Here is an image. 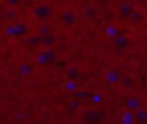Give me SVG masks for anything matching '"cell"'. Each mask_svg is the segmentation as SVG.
I'll return each instance as SVG.
<instances>
[{
	"label": "cell",
	"mask_w": 147,
	"mask_h": 124,
	"mask_svg": "<svg viewBox=\"0 0 147 124\" xmlns=\"http://www.w3.org/2000/svg\"><path fill=\"white\" fill-rule=\"evenodd\" d=\"M118 13H119V15H121L122 17H124V18L130 17V15H131V13H132V6H131V3H129V2L122 3V5L119 6Z\"/></svg>",
	"instance_id": "obj_13"
},
{
	"label": "cell",
	"mask_w": 147,
	"mask_h": 124,
	"mask_svg": "<svg viewBox=\"0 0 147 124\" xmlns=\"http://www.w3.org/2000/svg\"><path fill=\"white\" fill-rule=\"evenodd\" d=\"M47 32H51V29H49V26H47V25H41V26L38 29V33H39V36L45 34V33H47Z\"/></svg>",
	"instance_id": "obj_22"
},
{
	"label": "cell",
	"mask_w": 147,
	"mask_h": 124,
	"mask_svg": "<svg viewBox=\"0 0 147 124\" xmlns=\"http://www.w3.org/2000/svg\"><path fill=\"white\" fill-rule=\"evenodd\" d=\"M103 79H105V82H106L107 84H109V85H116V84H118L119 80H121V75H119V72H118L117 70L110 69V70L106 71L105 76H103Z\"/></svg>",
	"instance_id": "obj_5"
},
{
	"label": "cell",
	"mask_w": 147,
	"mask_h": 124,
	"mask_svg": "<svg viewBox=\"0 0 147 124\" xmlns=\"http://www.w3.org/2000/svg\"><path fill=\"white\" fill-rule=\"evenodd\" d=\"M84 15L87 17V18H93L95 15H96V8L94 6H87L85 9H84Z\"/></svg>",
	"instance_id": "obj_18"
},
{
	"label": "cell",
	"mask_w": 147,
	"mask_h": 124,
	"mask_svg": "<svg viewBox=\"0 0 147 124\" xmlns=\"http://www.w3.org/2000/svg\"><path fill=\"white\" fill-rule=\"evenodd\" d=\"M113 42H114V46L116 48H119V49H125L130 46V39L124 36V34H117L115 38H113Z\"/></svg>",
	"instance_id": "obj_6"
},
{
	"label": "cell",
	"mask_w": 147,
	"mask_h": 124,
	"mask_svg": "<svg viewBox=\"0 0 147 124\" xmlns=\"http://www.w3.org/2000/svg\"><path fill=\"white\" fill-rule=\"evenodd\" d=\"M119 83H122L124 86H132L133 85V79H132V77H130V76H124V77H121V80H119Z\"/></svg>",
	"instance_id": "obj_20"
},
{
	"label": "cell",
	"mask_w": 147,
	"mask_h": 124,
	"mask_svg": "<svg viewBox=\"0 0 147 124\" xmlns=\"http://www.w3.org/2000/svg\"><path fill=\"white\" fill-rule=\"evenodd\" d=\"M60 21L63 25H65L68 28H71L76 24L77 16L72 10H65L60 15Z\"/></svg>",
	"instance_id": "obj_4"
},
{
	"label": "cell",
	"mask_w": 147,
	"mask_h": 124,
	"mask_svg": "<svg viewBox=\"0 0 147 124\" xmlns=\"http://www.w3.org/2000/svg\"><path fill=\"white\" fill-rule=\"evenodd\" d=\"M124 104H125V107H126L129 110H131V111H133V110H136V109L142 107V103H141L140 99H138V98H136V96H129V98H126L125 101H124Z\"/></svg>",
	"instance_id": "obj_9"
},
{
	"label": "cell",
	"mask_w": 147,
	"mask_h": 124,
	"mask_svg": "<svg viewBox=\"0 0 147 124\" xmlns=\"http://www.w3.org/2000/svg\"><path fill=\"white\" fill-rule=\"evenodd\" d=\"M63 87H64V90L68 91V92H75L76 90H78V83H77V80L67 79L65 83L63 84Z\"/></svg>",
	"instance_id": "obj_15"
},
{
	"label": "cell",
	"mask_w": 147,
	"mask_h": 124,
	"mask_svg": "<svg viewBox=\"0 0 147 124\" xmlns=\"http://www.w3.org/2000/svg\"><path fill=\"white\" fill-rule=\"evenodd\" d=\"M52 7L47 3H39V5H36L32 9V14L38 20H47L52 16Z\"/></svg>",
	"instance_id": "obj_3"
},
{
	"label": "cell",
	"mask_w": 147,
	"mask_h": 124,
	"mask_svg": "<svg viewBox=\"0 0 147 124\" xmlns=\"http://www.w3.org/2000/svg\"><path fill=\"white\" fill-rule=\"evenodd\" d=\"M55 42H56V37L52 33V31L40 36V45L44 46L45 48H47V47H52Z\"/></svg>",
	"instance_id": "obj_7"
},
{
	"label": "cell",
	"mask_w": 147,
	"mask_h": 124,
	"mask_svg": "<svg viewBox=\"0 0 147 124\" xmlns=\"http://www.w3.org/2000/svg\"><path fill=\"white\" fill-rule=\"evenodd\" d=\"M84 117H85L86 122L95 123V122H99L101 119V113L99 110H96V109H87L84 113Z\"/></svg>",
	"instance_id": "obj_8"
},
{
	"label": "cell",
	"mask_w": 147,
	"mask_h": 124,
	"mask_svg": "<svg viewBox=\"0 0 147 124\" xmlns=\"http://www.w3.org/2000/svg\"><path fill=\"white\" fill-rule=\"evenodd\" d=\"M56 60V53L54 49H52L51 47H47L42 51H40L37 56H36V61L39 65H48L51 63H53L54 61Z\"/></svg>",
	"instance_id": "obj_1"
},
{
	"label": "cell",
	"mask_w": 147,
	"mask_h": 124,
	"mask_svg": "<svg viewBox=\"0 0 147 124\" xmlns=\"http://www.w3.org/2000/svg\"><path fill=\"white\" fill-rule=\"evenodd\" d=\"M28 33V26L23 22H17L11 25H9L6 30V34L8 37H14V38H21Z\"/></svg>",
	"instance_id": "obj_2"
},
{
	"label": "cell",
	"mask_w": 147,
	"mask_h": 124,
	"mask_svg": "<svg viewBox=\"0 0 147 124\" xmlns=\"http://www.w3.org/2000/svg\"><path fill=\"white\" fill-rule=\"evenodd\" d=\"M133 117H134V121L138 123H147V110L140 107L133 110Z\"/></svg>",
	"instance_id": "obj_11"
},
{
	"label": "cell",
	"mask_w": 147,
	"mask_h": 124,
	"mask_svg": "<svg viewBox=\"0 0 147 124\" xmlns=\"http://www.w3.org/2000/svg\"><path fill=\"white\" fill-rule=\"evenodd\" d=\"M3 1L9 6H18L22 2V0H3Z\"/></svg>",
	"instance_id": "obj_23"
},
{
	"label": "cell",
	"mask_w": 147,
	"mask_h": 124,
	"mask_svg": "<svg viewBox=\"0 0 147 124\" xmlns=\"http://www.w3.org/2000/svg\"><path fill=\"white\" fill-rule=\"evenodd\" d=\"M64 76L67 79H70V80H77L79 77H80V70L75 67V65H70L65 69L64 71Z\"/></svg>",
	"instance_id": "obj_10"
},
{
	"label": "cell",
	"mask_w": 147,
	"mask_h": 124,
	"mask_svg": "<svg viewBox=\"0 0 147 124\" xmlns=\"http://www.w3.org/2000/svg\"><path fill=\"white\" fill-rule=\"evenodd\" d=\"M105 33H106V36L109 37V38H115L117 34H119V31H118L117 28L110 25V26H107V28L105 29Z\"/></svg>",
	"instance_id": "obj_17"
},
{
	"label": "cell",
	"mask_w": 147,
	"mask_h": 124,
	"mask_svg": "<svg viewBox=\"0 0 147 124\" xmlns=\"http://www.w3.org/2000/svg\"><path fill=\"white\" fill-rule=\"evenodd\" d=\"M17 70H18V73H20L21 76L26 77V76H30V75L32 73L33 67H32L30 63H28V62H23V63L20 64V67H18Z\"/></svg>",
	"instance_id": "obj_12"
},
{
	"label": "cell",
	"mask_w": 147,
	"mask_h": 124,
	"mask_svg": "<svg viewBox=\"0 0 147 124\" xmlns=\"http://www.w3.org/2000/svg\"><path fill=\"white\" fill-rule=\"evenodd\" d=\"M78 107H79V102H78L77 99H72L68 102V109H70V110H75Z\"/></svg>",
	"instance_id": "obj_21"
},
{
	"label": "cell",
	"mask_w": 147,
	"mask_h": 124,
	"mask_svg": "<svg viewBox=\"0 0 147 124\" xmlns=\"http://www.w3.org/2000/svg\"><path fill=\"white\" fill-rule=\"evenodd\" d=\"M121 122L124 123V124H132V123H134L136 121H134V117H133V111H131L129 109L123 111L122 115H121Z\"/></svg>",
	"instance_id": "obj_14"
},
{
	"label": "cell",
	"mask_w": 147,
	"mask_h": 124,
	"mask_svg": "<svg viewBox=\"0 0 147 124\" xmlns=\"http://www.w3.org/2000/svg\"><path fill=\"white\" fill-rule=\"evenodd\" d=\"M26 44L30 46V47H36L38 45H40V36H31L28 38L26 40Z\"/></svg>",
	"instance_id": "obj_19"
},
{
	"label": "cell",
	"mask_w": 147,
	"mask_h": 124,
	"mask_svg": "<svg viewBox=\"0 0 147 124\" xmlns=\"http://www.w3.org/2000/svg\"><path fill=\"white\" fill-rule=\"evenodd\" d=\"M90 100L93 104H100L103 102V94L100 92H93L90 94Z\"/></svg>",
	"instance_id": "obj_16"
}]
</instances>
